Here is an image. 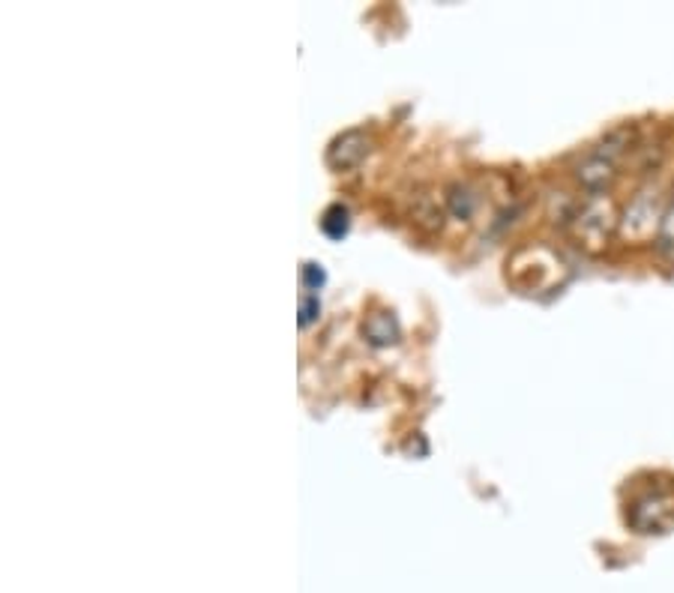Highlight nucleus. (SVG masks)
Here are the masks:
<instances>
[{
	"label": "nucleus",
	"mask_w": 674,
	"mask_h": 593,
	"mask_svg": "<svg viewBox=\"0 0 674 593\" xmlns=\"http://www.w3.org/2000/svg\"><path fill=\"white\" fill-rule=\"evenodd\" d=\"M674 522V491L657 489L648 491L645 498L632 503V524L639 527L641 534H653V531H665Z\"/></svg>",
	"instance_id": "f257e3e1"
},
{
	"label": "nucleus",
	"mask_w": 674,
	"mask_h": 593,
	"mask_svg": "<svg viewBox=\"0 0 674 593\" xmlns=\"http://www.w3.org/2000/svg\"><path fill=\"white\" fill-rule=\"evenodd\" d=\"M657 246H660V252L669 258H674V204L663 213V222H660V228H657Z\"/></svg>",
	"instance_id": "f03ea898"
}]
</instances>
